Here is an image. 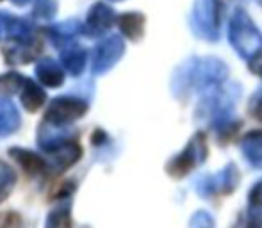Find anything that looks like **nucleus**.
I'll use <instances>...</instances> for the list:
<instances>
[{"label":"nucleus","mask_w":262,"mask_h":228,"mask_svg":"<svg viewBox=\"0 0 262 228\" xmlns=\"http://www.w3.org/2000/svg\"><path fill=\"white\" fill-rule=\"evenodd\" d=\"M88 111V104L79 98L57 97L47 109V121L55 125H68L82 118Z\"/></svg>","instance_id":"nucleus-1"},{"label":"nucleus","mask_w":262,"mask_h":228,"mask_svg":"<svg viewBox=\"0 0 262 228\" xmlns=\"http://www.w3.org/2000/svg\"><path fill=\"white\" fill-rule=\"evenodd\" d=\"M73 138H75V132L72 128H64V125H55L47 120L38 128V145L49 153H52L64 143L72 141Z\"/></svg>","instance_id":"nucleus-2"},{"label":"nucleus","mask_w":262,"mask_h":228,"mask_svg":"<svg viewBox=\"0 0 262 228\" xmlns=\"http://www.w3.org/2000/svg\"><path fill=\"white\" fill-rule=\"evenodd\" d=\"M80 155H82V148L79 146V143H75L72 139V141L64 143V145H61L50 153V161L47 163V166H49V170H55V173H61L72 168L80 159Z\"/></svg>","instance_id":"nucleus-3"},{"label":"nucleus","mask_w":262,"mask_h":228,"mask_svg":"<svg viewBox=\"0 0 262 228\" xmlns=\"http://www.w3.org/2000/svg\"><path fill=\"white\" fill-rule=\"evenodd\" d=\"M41 52V45L34 39L29 41H11L4 47V56L9 64H27Z\"/></svg>","instance_id":"nucleus-4"},{"label":"nucleus","mask_w":262,"mask_h":228,"mask_svg":"<svg viewBox=\"0 0 262 228\" xmlns=\"http://www.w3.org/2000/svg\"><path fill=\"white\" fill-rule=\"evenodd\" d=\"M0 32L11 41H29V39H32V27L29 25V21L7 13H0Z\"/></svg>","instance_id":"nucleus-5"},{"label":"nucleus","mask_w":262,"mask_h":228,"mask_svg":"<svg viewBox=\"0 0 262 228\" xmlns=\"http://www.w3.org/2000/svg\"><path fill=\"white\" fill-rule=\"evenodd\" d=\"M121 54V43L118 38L105 39L98 45V49L95 50V61H93V70L95 73H104L107 68L116 62V59Z\"/></svg>","instance_id":"nucleus-6"},{"label":"nucleus","mask_w":262,"mask_h":228,"mask_svg":"<svg viewBox=\"0 0 262 228\" xmlns=\"http://www.w3.org/2000/svg\"><path fill=\"white\" fill-rule=\"evenodd\" d=\"M114 14L105 4H97V6L91 7L90 14H88L86 25H84V31L90 36H97L105 32L107 29L113 25Z\"/></svg>","instance_id":"nucleus-7"},{"label":"nucleus","mask_w":262,"mask_h":228,"mask_svg":"<svg viewBox=\"0 0 262 228\" xmlns=\"http://www.w3.org/2000/svg\"><path fill=\"white\" fill-rule=\"evenodd\" d=\"M36 75H38L39 82L47 87H59L64 82V72L61 66L50 57H45L38 62L36 66Z\"/></svg>","instance_id":"nucleus-8"},{"label":"nucleus","mask_w":262,"mask_h":228,"mask_svg":"<svg viewBox=\"0 0 262 228\" xmlns=\"http://www.w3.org/2000/svg\"><path fill=\"white\" fill-rule=\"evenodd\" d=\"M9 155L13 157L16 163H20V166L24 168L29 175H39V173L47 171V161H43L39 155H36L31 150H24V148H11Z\"/></svg>","instance_id":"nucleus-9"},{"label":"nucleus","mask_w":262,"mask_h":228,"mask_svg":"<svg viewBox=\"0 0 262 228\" xmlns=\"http://www.w3.org/2000/svg\"><path fill=\"white\" fill-rule=\"evenodd\" d=\"M79 31H80L79 21H77V20H68V21H61V24L49 27V29H47V34L50 36V39L54 41V45L61 49L62 45H70L68 41H72Z\"/></svg>","instance_id":"nucleus-10"},{"label":"nucleus","mask_w":262,"mask_h":228,"mask_svg":"<svg viewBox=\"0 0 262 228\" xmlns=\"http://www.w3.org/2000/svg\"><path fill=\"white\" fill-rule=\"evenodd\" d=\"M21 104L27 109L29 112H34L45 104L47 100V93L31 79H25V84L21 87Z\"/></svg>","instance_id":"nucleus-11"},{"label":"nucleus","mask_w":262,"mask_h":228,"mask_svg":"<svg viewBox=\"0 0 262 228\" xmlns=\"http://www.w3.org/2000/svg\"><path fill=\"white\" fill-rule=\"evenodd\" d=\"M20 127V114L11 100L0 98V135H7L16 132Z\"/></svg>","instance_id":"nucleus-12"},{"label":"nucleus","mask_w":262,"mask_h":228,"mask_svg":"<svg viewBox=\"0 0 262 228\" xmlns=\"http://www.w3.org/2000/svg\"><path fill=\"white\" fill-rule=\"evenodd\" d=\"M61 61L70 75H79L86 64V52L79 47L70 45L61 50Z\"/></svg>","instance_id":"nucleus-13"},{"label":"nucleus","mask_w":262,"mask_h":228,"mask_svg":"<svg viewBox=\"0 0 262 228\" xmlns=\"http://www.w3.org/2000/svg\"><path fill=\"white\" fill-rule=\"evenodd\" d=\"M24 84H25V79L14 72H9V73H6V75H0V93L14 95V93H18V91H21Z\"/></svg>","instance_id":"nucleus-14"},{"label":"nucleus","mask_w":262,"mask_h":228,"mask_svg":"<svg viewBox=\"0 0 262 228\" xmlns=\"http://www.w3.org/2000/svg\"><path fill=\"white\" fill-rule=\"evenodd\" d=\"M14 182H16V175L11 170V166L0 163V201H4L11 194Z\"/></svg>","instance_id":"nucleus-15"},{"label":"nucleus","mask_w":262,"mask_h":228,"mask_svg":"<svg viewBox=\"0 0 262 228\" xmlns=\"http://www.w3.org/2000/svg\"><path fill=\"white\" fill-rule=\"evenodd\" d=\"M45 228H70V211L66 207H59L50 212Z\"/></svg>","instance_id":"nucleus-16"},{"label":"nucleus","mask_w":262,"mask_h":228,"mask_svg":"<svg viewBox=\"0 0 262 228\" xmlns=\"http://www.w3.org/2000/svg\"><path fill=\"white\" fill-rule=\"evenodd\" d=\"M120 25L123 32L130 38H138V32H141V18L138 14H125L121 16Z\"/></svg>","instance_id":"nucleus-17"},{"label":"nucleus","mask_w":262,"mask_h":228,"mask_svg":"<svg viewBox=\"0 0 262 228\" xmlns=\"http://www.w3.org/2000/svg\"><path fill=\"white\" fill-rule=\"evenodd\" d=\"M55 11H57L55 0H36L34 11H32V13H34V16L49 20V18H52L55 14Z\"/></svg>","instance_id":"nucleus-18"},{"label":"nucleus","mask_w":262,"mask_h":228,"mask_svg":"<svg viewBox=\"0 0 262 228\" xmlns=\"http://www.w3.org/2000/svg\"><path fill=\"white\" fill-rule=\"evenodd\" d=\"M20 225V218L14 212H2L0 214V228H16Z\"/></svg>","instance_id":"nucleus-19"},{"label":"nucleus","mask_w":262,"mask_h":228,"mask_svg":"<svg viewBox=\"0 0 262 228\" xmlns=\"http://www.w3.org/2000/svg\"><path fill=\"white\" fill-rule=\"evenodd\" d=\"M14 4H16V6H25V4L29 2V0H13Z\"/></svg>","instance_id":"nucleus-20"}]
</instances>
